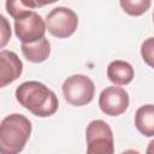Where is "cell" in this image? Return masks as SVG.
<instances>
[{
	"instance_id": "obj_16",
	"label": "cell",
	"mask_w": 154,
	"mask_h": 154,
	"mask_svg": "<svg viewBox=\"0 0 154 154\" xmlns=\"http://www.w3.org/2000/svg\"><path fill=\"white\" fill-rule=\"evenodd\" d=\"M146 152H147L148 154H154V140L149 142L148 148H147V150H146Z\"/></svg>"
},
{
	"instance_id": "obj_1",
	"label": "cell",
	"mask_w": 154,
	"mask_h": 154,
	"mask_svg": "<svg viewBox=\"0 0 154 154\" xmlns=\"http://www.w3.org/2000/svg\"><path fill=\"white\" fill-rule=\"evenodd\" d=\"M16 100L36 117L46 118L53 116L59 107V101L54 91L43 83L28 81L16 89Z\"/></svg>"
},
{
	"instance_id": "obj_7",
	"label": "cell",
	"mask_w": 154,
	"mask_h": 154,
	"mask_svg": "<svg viewBox=\"0 0 154 154\" xmlns=\"http://www.w3.org/2000/svg\"><path fill=\"white\" fill-rule=\"evenodd\" d=\"M130 103L129 94L125 89L116 85L105 88L99 96L100 109L111 117H117L123 114Z\"/></svg>"
},
{
	"instance_id": "obj_13",
	"label": "cell",
	"mask_w": 154,
	"mask_h": 154,
	"mask_svg": "<svg viewBox=\"0 0 154 154\" xmlns=\"http://www.w3.org/2000/svg\"><path fill=\"white\" fill-rule=\"evenodd\" d=\"M119 4L125 13L138 17L149 10L152 0H119Z\"/></svg>"
},
{
	"instance_id": "obj_12",
	"label": "cell",
	"mask_w": 154,
	"mask_h": 154,
	"mask_svg": "<svg viewBox=\"0 0 154 154\" xmlns=\"http://www.w3.org/2000/svg\"><path fill=\"white\" fill-rule=\"evenodd\" d=\"M58 0H6V11L12 18H17L24 12L43 7Z\"/></svg>"
},
{
	"instance_id": "obj_3",
	"label": "cell",
	"mask_w": 154,
	"mask_h": 154,
	"mask_svg": "<svg viewBox=\"0 0 154 154\" xmlns=\"http://www.w3.org/2000/svg\"><path fill=\"white\" fill-rule=\"evenodd\" d=\"M87 152L89 154H112L114 152V138L109 125L101 120H91L85 130Z\"/></svg>"
},
{
	"instance_id": "obj_2",
	"label": "cell",
	"mask_w": 154,
	"mask_h": 154,
	"mask_svg": "<svg viewBox=\"0 0 154 154\" xmlns=\"http://www.w3.org/2000/svg\"><path fill=\"white\" fill-rule=\"evenodd\" d=\"M31 135L30 120L19 113H12L1 120L0 152L2 154H17L22 152Z\"/></svg>"
},
{
	"instance_id": "obj_5",
	"label": "cell",
	"mask_w": 154,
	"mask_h": 154,
	"mask_svg": "<svg viewBox=\"0 0 154 154\" xmlns=\"http://www.w3.org/2000/svg\"><path fill=\"white\" fill-rule=\"evenodd\" d=\"M47 24L35 11H28L14 18L16 36L23 42L29 43L45 37Z\"/></svg>"
},
{
	"instance_id": "obj_17",
	"label": "cell",
	"mask_w": 154,
	"mask_h": 154,
	"mask_svg": "<svg viewBox=\"0 0 154 154\" xmlns=\"http://www.w3.org/2000/svg\"><path fill=\"white\" fill-rule=\"evenodd\" d=\"M153 23H154V12H153Z\"/></svg>"
},
{
	"instance_id": "obj_15",
	"label": "cell",
	"mask_w": 154,
	"mask_h": 154,
	"mask_svg": "<svg viewBox=\"0 0 154 154\" xmlns=\"http://www.w3.org/2000/svg\"><path fill=\"white\" fill-rule=\"evenodd\" d=\"M1 25H2L1 26L2 28L1 29V47H4L7 43V41L11 38V26L4 16H1Z\"/></svg>"
},
{
	"instance_id": "obj_9",
	"label": "cell",
	"mask_w": 154,
	"mask_h": 154,
	"mask_svg": "<svg viewBox=\"0 0 154 154\" xmlns=\"http://www.w3.org/2000/svg\"><path fill=\"white\" fill-rule=\"evenodd\" d=\"M20 48L25 59L30 63H42L51 54V43L46 37H42L37 41L29 43L22 42Z\"/></svg>"
},
{
	"instance_id": "obj_4",
	"label": "cell",
	"mask_w": 154,
	"mask_h": 154,
	"mask_svg": "<svg viewBox=\"0 0 154 154\" xmlns=\"http://www.w3.org/2000/svg\"><path fill=\"white\" fill-rule=\"evenodd\" d=\"M61 88L65 100L73 106L88 105L95 94V84L85 75H72L67 77Z\"/></svg>"
},
{
	"instance_id": "obj_6",
	"label": "cell",
	"mask_w": 154,
	"mask_h": 154,
	"mask_svg": "<svg viewBox=\"0 0 154 154\" xmlns=\"http://www.w3.org/2000/svg\"><path fill=\"white\" fill-rule=\"evenodd\" d=\"M47 30L58 38H66L71 36L78 25L77 14L67 7H55L53 8L46 18Z\"/></svg>"
},
{
	"instance_id": "obj_8",
	"label": "cell",
	"mask_w": 154,
	"mask_h": 154,
	"mask_svg": "<svg viewBox=\"0 0 154 154\" xmlns=\"http://www.w3.org/2000/svg\"><path fill=\"white\" fill-rule=\"evenodd\" d=\"M23 71V63L18 55L7 49L0 52V87L4 88L7 84L16 81Z\"/></svg>"
},
{
	"instance_id": "obj_11",
	"label": "cell",
	"mask_w": 154,
	"mask_h": 154,
	"mask_svg": "<svg viewBox=\"0 0 154 154\" xmlns=\"http://www.w3.org/2000/svg\"><path fill=\"white\" fill-rule=\"evenodd\" d=\"M135 126L146 137L154 136V105L141 106L135 113Z\"/></svg>"
},
{
	"instance_id": "obj_14",
	"label": "cell",
	"mask_w": 154,
	"mask_h": 154,
	"mask_svg": "<svg viewBox=\"0 0 154 154\" xmlns=\"http://www.w3.org/2000/svg\"><path fill=\"white\" fill-rule=\"evenodd\" d=\"M141 57L148 66L154 69V37H148L142 42Z\"/></svg>"
},
{
	"instance_id": "obj_10",
	"label": "cell",
	"mask_w": 154,
	"mask_h": 154,
	"mask_svg": "<svg viewBox=\"0 0 154 154\" xmlns=\"http://www.w3.org/2000/svg\"><path fill=\"white\" fill-rule=\"evenodd\" d=\"M107 77L113 84L125 85L134 79V69L128 61L113 60L107 66Z\"/></svg>"
}]
</instances>
